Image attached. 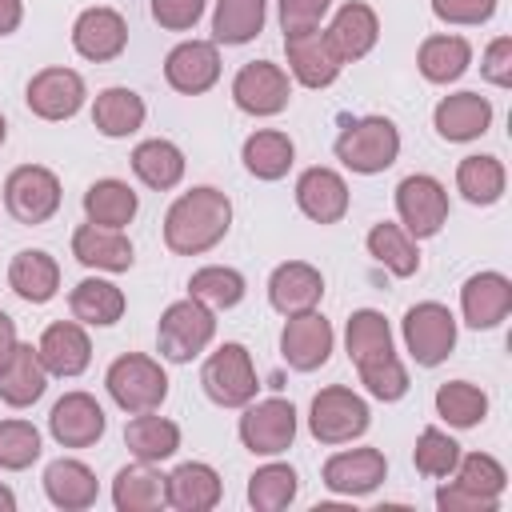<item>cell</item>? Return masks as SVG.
Returning a JSON list of instances; mask_svg holds the SVG:
<instances>
[{
    "label": "cell",
    "mask_w": 512,
    "mask_h": 512,
    "mask_svg": "<svg viewBox=\"0 0 512 512\" xmlns=\"http://www.w3.org/2000/svg\"><path fill=\"white\" fill-rule=\"evenodd\" d=\"M208 0H152V20L168 32H188L204 16Z\"/></svg>",
    "instance_id": "obj_50"
},
{
    "label": "cell",
    "mask_w": 512,
    "mask_h": 512,
    "mask_svg": "<svg viewBox=\"0 0 512 512\" xmlns=\"http://www.w3.org/2000/svg\"><path fill=\"white\" fill-rule=\"evenodd\" d=\"M344 348H348V360L356 364V372L368 368V364H380V360L396 356V348H392V328H388L384 312H376V308H356V312L348 316V328H344Z\"/></svg>",
    "instance_id": "obj_30"
},
{
    "label": "cell",
    "mask_w": 512,
    "mask_h": 512,
    "mask_svg": "<svg viewBox=\"0 0 512 512\" xmlns=\"http://www.w3.org/2000/svg\"><path fill=\"white\" fill-rule=\"evenodd\" d=\"M296 492H300V476H296L292 464L272 460V464H264L248 476V504L256 512H280L296 500Z\"/></svg>",
    "instance_id": "obj_43"
},
{
    "label": "cell",
    "mask_w": 512,
    "mask_h": 512,
    "mask_svg": "<svg viewBox=\"0 0 512 512\" xmlns=\"http://www.w3.org/2000/svg\"><path fill=\"white\" fill-rule=\"evenodd\" d=\"M112 504L116 512H152L164 504V472L148 460H136L116 472L112 480Z\"/></svg>",
    "instance_id": "obj_37"
},
{
    "label": "cell",
    "mask_w": 512,
    "mask_h": 512,
    "mask_svg": "<svg viewBox=\"0 0 512 512\" xmlns=\"http://www.w3.org/2000/svg\"><path fill=\"white\" fill-rule=\"evenodd\" d=\"M8 140V120H4V112H0V144Z\"/></svg>",
    "instance_id": "obj_57"
},
{
    "label": "cell",
    "mask_w": 512,
    "mask_h": 512,
    "mask_svg": "<svg viewBox=\"0 0 512 512\" xmlns=\"http://www.w3.org/2000/svg\"><path fill=\"white\" fill-rule=\"evenodd\" d=\"M44 496L52 508L60 512H84L96 504L100 496V484H96V472L84 464V460H72V456H60L44 468Z\"/></svg>",
    "instance_id": "obj_27"
},
{
    "label": "cell",
    "mask_w": 512,
    "mask_h": 512,
    "mask_svg": "<svg viewBox=\"0 0 512 512\" xmlns=\"http://www.w3.org/2000/svg\"><path fill=\"white\" fill-rule=\"evenodd\" d=\"M324 296V276L320 268H312L308 260H284L272 268L268 276V304L280 316H296V312H312Z\"/></svg>",
    "instance_id": "obj_23"
},
{
    "label": "cell",
    "mask_w": 512,
    "mask_h": 512,
    "mask_svg": "<svg viewBox=\"0 0 512 512\" xmlns=\"http://www.w3.org/2000/svg\"><path fill=\"white\" fill-rule=\"evenodd\" d=\"M44 388H48V368L40 364V352L32 344H16V352L0 368V400L8 408H28L44 396Z\"/></svg>",
    "instance_id": "obj_31"
},
{
    "label": "cell",
    "mask_w": 512,
    "mask_h": 512,
    "mask_svg": "<svg viewBox=\"0 0 512 512\" xmlns=\"http://www.w3.org/2000/svg\"><path fill=\"white\" fill-rule=\"evenodd\" d=\"M16 344H20V336H16V320H12L8 312H0V368L8 364V356L16 352Z\"/></svg>",
    "instance_id": "obj_55"
},
{
    "label": "cell",
    "mask_w": 512,
    "mask_h": 512,
    "mask_svg": "<svg viewBox=\"0 0 512 512\" xmlns=\"http://www.w3.org/2000/svg\"><path fill=\"white\" fill-rule=\"evenodd\" d=\"M132 172H136V180L144 188L168 192V188H176L184 180V152L172 140H160V136L140 140L132 148Z\"/></svg>",
    "instance_id": "obj_34"
},
{
    "label": "cell",
    "mask_w": 512,
    "mask_h": 512,
    "mask_svg": "<svg viewBox=\"0 0 512 512\" xmlns=\"http://www.w3.org/2000/svg\"><path fill=\"white\" fill-rule=\"evenodd\" d=\"M324 36H328L332 52L340 56V64L364 60V56L376 48V40H380V16H376L372 4L348 0V4L336 8V16H332V24L324 28Z\"/></svg>",
    "instance_id": "obj_19"
},
{
    "label": "cell",
    "mask_w": 512,
    "mask_h": 512,
    "mask_svg": "<svg viewBox=\"0 0 512 512\" xmlns=\"http://www.w3.org/2000/svg\"><path fill=\"white\" fill-rule=\"evenodd\" d=\"M264 16H268V0H216L212 40L216 44H248L260 36Z\"/></svg>",
    "instance_id": "obj_40"
},
{
    "label": "cell",
    "mask_w": 512,
    "mask_h": 512,
    "mask_svg": "<svg viewBox=\"0 0 512 512\" xmlns=\"http://www.w3.org/2000/svg\"><path fill=\"white\" fill-rule=\"evenodd\" d=\"M436 508L440 512H496L500 504L496 500H484V496H472V492H464L460 484H452L444 476V484L436 488Z\"/></svg>",
    "instance_id": "obj_53"
},
{
    "label": "cell",
    "mask_w": 512,
    "mask_h": 512,
    "mask_svg": "<svg viewBox=\"0 0 512 512\" xmlns=\"http://www.w3.org/2000/svg\"><path fill=\"white\" fill-rule=\"evenodd\" d=\"M332 344H336V332L332 324L312 308V312H296L284 320L280 328V356L292 372H316L328 364L332 356Z\"/></svg>",
    "instance_id": "obj_13"
},
{
    "label": "cell",
    "mask_w": 512,
    "mask_h": 512,
    "mask_svg": "<svg viewBox=\"0 0 512 512\" xmlns=\"http://www.w3.org/2000/svg\"><path fill=\"white\" fill-rule=\"evenodd\" d=\"M224 496L220 472L204 460H184L164 476V504L176 512H208Z\"/></svg>",
    "instance_id": "obj_24"
},
{
    "label": "cell",
    "mask_w": 512,
    "mask_h": 512,
    "mask_svg": "<svg viewBox=\"0 0 512 512\" xmlns=\"http://www.w3.org/2000/svg\"><path fill=\"white\" fill-rule=\"evenodd\" d=\"M212 336H216V316H212L208 304H200L192 296L168 304L164 316H160V324H156V348L172 364L196 360L212 344Z\"/></svg>",
    "instance_id": "obj_4"
},
{
    "label": "cell",
    "mask_w": 512,
    "mask_h": 512,
    "mask_svg": "<svg viewBox=\"0 0 512 512\" xmlns=\"http://www.w3.org/2000/svg\"><path fill=\"white\" fill-rule=\"evenodd\" d=\"M84 96H88L84 76L76 68H64V64L40 68L24 88V104L40 120H72L84 108Z\"/></svg>",
    "instance_id": "obj_12"
},
{
    "label": "cell",
    "mask_w": 512,
    "mask_h": 512,
    "mask_svg": "<svg viewBox=\"0 0 512 512\" xmlns=\"http://www.w3.org/2000/svg\"><path fill=\"white\" fill-rule=\"evenodd\" d=\"M504 184H508V172L496 156L480 152V156H464L456 164V192L468 200V204H496L504 196Z\"/></svg>",
    "instance_id": "obj_41"
},
{
    "label": "cell",
    "mask_w": 512,
    "mask_h": 512,
    "mask_svg": "<svg viewBox=\"0 0 512 512\" xmlns=\"http://www.w3.org/2000/svg\"><path fill=\"white\" fill-rule=\"evenodd\" d=\"M164 80L168 88L184 96H200L220 80V48L216 40H180L164 56Z\"/></svg>",
    "instance_id": "obj_16"
},
{
    "label": "cell",
    "mask_w": 512,
    "mask_h": 512,
    "mask_svg": "<svg viewBox=\"0 0 512 512\" xmlns=\"http://www.w3.org/2000/svg\"><path fill=\"white\" fill-rule=\"evenodd\" d=\"M108 428V416L96 396L88 392H64L48 412V432L60 448H92Z\"/></svg>",
    "instance_id": "obj_15"
},
{
    "label": "cell",
    "mask_w": 512,
    "mask_h": 512,
    "mask_svg": "<svg viewBox=\"0 0 512 512\" xmlns=\"http://www.w3.org/2000/svg\"><path fill=\"white\" fill-rule=\"evenodd\" d=\"M40 460V432L32 420H0V468L24 472Z\"/></svg>",
    "instance_id": "obj_47"
},
{
    "label": "cell",
    "mask_w": 512,
    "mask_h": 512,
    "mask_svg": "<svg viewBox=\"0 0 512 512\" xmlns=\"http://www.w3.org/2000/svg\"><path fill=\"white\" fill-rule=\"evenodd\" d=\"M328 8H332V0H280V28H284V36L320 28Z\"/></svg>",
    "instance_id": "obj_49"
},
{
    "label": "cell",
    "mask_w": 512,
    "mask_h": 512,
    "mask_svg": "<svg viewBox=\"0 0 512 512\" xmlns=\"http://www.w3.org/2000/svg\"><path fill=\"white\" fill-rule=\"evenodd\" d=\"M72 48L92 64L116 60L128 48V20L116 8H104V4L84 8L72 24Z\"/></svg>",
    "instance_id": "obj_17"
},
{
    "label": "cell",
    "mask_w": 512,
    "mask_h": 512,
    "mask_svg": "<svg viewBox=\"0 0 512 512\" xmlns=\"http://www.w3.org/2000/svg\"><path fill=\"white\" fill-rule=\"evenodd\" d=\"M16 508V492L8 484H0V512H12Z\"/></svg>",
    "instance_id": "obj_56"
},
{
    "label": "cell",
    "mask_w": 512,
    "mask_h": 512,
    "mask_svg": "<svg viewBox=\"0 0 512 512\" xmlns=\"http://www.w3.org/2000/svg\"><path fill=\"white\" fill-rule=\"evenodd\" d=\"M348 184L336 168H324V164H312L296 176V204L300 212L312 220V224H336L344 220L348 212Z\"/></svg>",
    "instance_id": "obj_20"
},
{
    "label": "cell",
    "mask_w": 512,
    "mask_h": 512,
    "mask_svg": "<svg viewBox=\"0 0 512 512\" xmlns=\"http://www.w3.org/2000/svg\"><path fill=\"white\" fill-rule=\"evenodd\" d=\"M432 128L440 140L448 144H468L480 140L492 128V100L480 92H452L436 104L432 112Z\"/></svg>",
    "instance_id": "obj_22"
},
{
    "label": "cell",
    "mask_w": 512,
    "mask_h": 512,
    "mask_svg": "<svg viewBox=\"0 0 512 512\" xmlns=\"http://www.w3.org/2000/svg\"><path fill=\"white\" fill-rule=\"evenodd\" d=\"M240 160H244L248 176H256V180H280V176H288V168L296 160V144L280 128H260V132H252L244 140Z\"/></svg>",
    "instance_id": "obj_35"
},
{
    "label": "cell",
    "mask_w": 512,
    "mask_h": 512,
    "mask_svg": "<svg viewBox=\"0 0 512 512\" xmlns=\"http://www.w3.org/2000/svg\"><path fill=\"white\" fill-rule=\"evenodd\" d=\"M240 444L252 456H280L292 448L296 440V408L284 396H268V400H248L244 416L236 424Z\"/></svg>",
    "instance_id": "obj_9"
},
{
    "label": "cell",
    "mask_w": 512,
    "mask_h": 512,
    "mask_svg": "<svg viewBox=\"0 0 512 512\" xmlns=\"http://www.w3.org/2000/svg\"><path fill=\"white\" fill-rule=\"evenodd\" d=\"M508 312H512V280L504 272H476L464 280L460 316L468 328H476V332L496 328L500 320H508Z\"/></svg>",
    "instance_id": "obj_21"
},
{
    "label": "cell",
    "mask_w": 512,
    "mask_h": 512,
    "mask_svg": "<svg viewBox=\"0 0 512 512\" xmlns=\"http://www.w3.org/2000/svg\"><path fill=\"white\" fill-rule=\"evenodd\" d=\"M396 216H400V228L412 240L436 236L444 228V220H448V188L428 172L404 176L396 184Z\"/></svg>",
    "instance_id": "obj_10"
},
{
    "label": "cell",
    "mask_w": 512,
    "mask_h": 512,
    "mask_svg": "<svg viewBox=\"0 0 512 512\" xmlns=\"http://www.w3.org/2000/svg\"><path fill=\"white\" fill-rule=\"evenodd\" d=\"M228 228H232V200L212 184H196L180 192L164 212V244L176 256H200L216 248L228 236Z\"/></svg>",
    "instance_id": "obj_1"
},
{
    "label": "cell",
    "mask_w": 512,
    "mask_h": 512,
    "mask_svg": "<svg viewBox=\"0 0 512 512\" xmlns=\"http://www.w3.org/2000/svg\"><path fill=\"white\" fill-rule=\"evenodd\" d=\"M144 116H148L144 96L132 92V88H124V84H112V88L96 92V100H92V124L108 140H124V136L140 132L144 128Z\"/></svg>",
    "instance_id": "obj_28"
},
{
    "label": "cell",
    "mask_w": 512,
    "mask_h": 512,
    "mask_svg": "<svg viewBox=\"0 0 512 512\" xmlns=\"http://www.w3.org/2000/svg\"><path fill=\"white\" fill-rule=\"evenodd\" d=\"M104 388L112 396V404L128 416L136 412H156L168 400V372L160 368V360L144 356V352H124L108 364L104 372Z\"/></svg>",
    "instance_id": "obj_3"
},
{
    "label": "cell",
    "mask_w": 512,
    "mask_h": 512,
    "mask_svg": "<svg viewBox=\"0 0 512 512\" xmlns=\"http://www.w3.org/2000/svg\"><path fill=\"white\" fill-rule=\"evenodd\" d=\"M284 52H288V72H292L296 84H304V88H328V84L340 76V68H344L340 56L332 52L324 28L284 36Z\"/></svg>",
    "instance_id": "obj_25"
},
{
    "label": "cell",
    "mask_w": 512,
    "mask_h": 512,
    "mask_svg": "<svg viewBox=\"0 0 512 512\" xmlns=\"http://www.w3.org/2000/svg\"><path fill=\"white\" fill-rule=\"evenodd\" d=\"M8 288L24 304H48L60 292V264L44 248H20L8 264Z\"/></svg>",
    "instance_id": "obj_29"
},
{
    "label": "cell",
    "mask_w": 512,
    "mask_h": 512,
    "mask_svg": "<svg viewBox=\"0 0 512 512\" xmlns=\"http://www.w3.org/2000/svg\"><path fill=\"white\" fill-rule=\"evenodd\" d=\"M436 404V416L448 424V428H476L484 416H488V396L484 388L468 384V380H448L436 388L432 396Z\"/></svg>",
    "instance_id": "obj_42"
},
{
    "label": "cell",
    "mask_w": 512,
    "mask_h": 512,
    "mask_svg": "<svg viewBox=\"0 0 512 512\" xmlns=\"http://www.w3.org/2000/svg\"><path fill=\"white\" fill-rule=\"evenodd\" d=\"M72 256L84 264V268H96V272H128L136 252H132V240L124 236V228H104V224H80L72 232Z\"/></svg>",
    "instance_id": "obj_26"
},
{
    "label": "cell",
    "mask_w": 512,
    "mask_h": 512,
    "mask_svg": "<svg viewBox=\"0 0 512 512\" xmlns=\"http://www.w3.org/2000/svg\"><path fill=\"white\" fill-rule=\"evenodd\" d=\"M480 76L496 88H512V36H496L480 56Z\"/></svg>",
    "instance_id": "obj_52"
},
{
    "label": "cell",
    "mask_w": 512,
    "mask_h": 512,
    "mask_svg": "<svg viewBox=\"0 0 512 512\" xmlns=\"http://www.w3.org/2000/svg\"><path fill=\"white\" fill-rule=\"evenodd\" d=\"M320 480L336 496H368L388 480V460L380 448H344L324 460Z\"/></svg>",
    "instance_id": "obj_14"
},
{
    "label": "cell",
    "mask_w": 512,
    "mask_h": 512,
    "mask_svg": "<svg viewBox=\"0 0 512 512\" xmlns=\"http://www.w3.org/2000/svg\"><path fill=\"white\" fill-rule=\"evenodd\" d=\"M4 208L16 224H44L60 212V176L44 164H20L4 180Z\"/></svg>",
    "instance_id": "obj_8"
},
{
    "label": "cell",
    "mask_w": 512,
    "mask_h": 512,
    "mask_svg": "<svg viewBox=\"0 0 512 512\" xmlns=\"http://www.w3.org/2000/svg\"><path fill=\"white\" fill-rule=\"evenodd\" d=\"M124 308H128L124 292L112 280H100V276H88L68 292V312L84 328H112L124 316Z\"/></svg>",
    "instance_id": "obj_32"
},
{
    "label": "cell",
    "mask_w": 512,
    "mask_h": 512,
    "mask_svg": "<svg viewBox=\"0 0 512 512\" xmlns=\"http://www.w3.org/2000/svg\"><path fill=\"white\" fill-rule=\"evenodd\" d=\"M400 336H404V348L408 356L420 364V368H436L452 356L456 348V316L448 304L440 300H420L404 312L400 320Z\"/></svg>",
    "instance_id": "obj_6"
},
{
    "label": "cell",
    "mask_w": 512,
    "mask_h": 512,
    "mask_svg": "<svg viewBox=\"0 0 512 512\" xmlns=\"http://www.w3.org/2000/svg\"><path fill=\"white\" fill-rule=\"evenodd\" d=\"M24 20V0H0V36H12Z\"/></svg>",
    "instance_id": "obj_54"
},
{
    "label": "cell",
    "mask_w": 512,
    "mask_h": 512,
    "mask_svg": "<svg viewBox=\"0 0 512 512\" xmlns=\"http://www.w3.org/2000/svg\"><path fill=\"white\" fill-rule=\"evenodd\" d=\"M292 100V80L272 60H248L232 76V104L248 116H276Z\"/></svg>",
    "instance_id": "obj_11"
},
{
    "label": "cell",
    "mask_w": 512,
    "mask_h": 512,
    "mask_svg": "<svg viewBox=\"0 0 512 512\" xmlns=\"http://www.w3.org/2000/svg\"><path fill=\"white\" fill-rule=\"evenodd\" d=\"M244 292H248L244 276L228 264H204L188 276V296L208 308H236L244 300Z\"/></svg>",
    "instance_id": "obj_44"
},
{
    "label": "cell",
    "mask_w": 512,
    "mask_h": 512,
    "mask_svg": "<svg viewBox=\"0 0 512 512\" xmlns=\"http://www.w3.org/2000/svg\"><path fill=\"white\" fill-rule=\"evenodd\" d=\"M36 352H40V364L48 368V376H60V380H72L92 364V340L80 320L48 324L36 340Z\"/></svg>",
    "instance_id": "obj_18"
},
{
    "label": "cell",
    "mask_w": 512,
    "mask_h": 512,
    "mask_svg": "<svg viewBox=\"0 0 512 512\" xmlns=\"http://www.w3.org/2000/svg\"><path fill=\"white\" fill-rule=\"evenodd\" d=\"M452 484H460L464 492H472V496H484V500H496L500 504V496H504V488H508V472H504V464L496 460V456H488V452H460V460H456V468H452Z\"/></svg>",
    "instance_id": "obj_45"
},
{
    "label": "cell",
    "mask_w": 512,
    "mask_h": 512,
    "mask_svg": "<svg viewBox=\"0 0 512 512\" xmlns=\"http://www.w3.org/2000/svg\"><path fill=\"white\" fill-rule=\"evenodd\" d=\"M368 256H372L376 264H384V268H388L392 276H400V280H408V276L420 272L416 240H412L400 224H392V220H380V224L368 228Z\"/></svg>",
    "instance_id": "obj_39"
},
{
    "label": "cell",
    "mask_w": 512,
    "mask_h": 512,
    "mask_svg": "<svg viewBox=\"0 0 512 512\" xmlns=\"http://www.w3.org/2000/svg\"><path fill=\"white\" fill-rule=\"evenodd\" d=\"M332 148H336V160L348 172L376 176V172L396 164V156H400V128L388 116H356V120H348L340 128Z\"/></svg>",
    "instance_id": "obj_2"
},
{
    "label": "cell",
    "mask_w": 512,
    "mask_h": 512,
    "mask_svg": "<svg viewBox=\"0 0 512 512\" xmlns=\"http://www.w3.org/2000/svg\"><path fill=\"white\" fill-rule=\"evenodd\" d=\"M140 212V196L116 180V176H104V180H92L88 192H84V216L92 224H104V228H128Z\"/></svg>",
    "instance_id": "obj_36"
},
{
    "label": "cell",
    "mask_w": 512,
    "mask_h": 512,
    "mask_svg": "<svg viewBox=\"0 0 512 512\" xmlns=\"http://www.w3.org/2000/svg\"><path fill=\"white\" fill-rule=\"evenodd\" d=\"M356 376H360V384L368 388V396H376V400H384V404H392V400H400V396L408 392V368L400 364V356H388V360H380V364H368V368H360Z\"/></svg>",
    "instance_id": "obj_48"
},
{
    "label": "cell",
    "mask_w": 512,
    "mask_h": 512,
    "mask_svg": "<svg viewBox=\"0 0 512 512\" xmlns=\"http://www.w3.org/2000/svg\"><path fill=\"white\" fill-rule=\"evenodd\" d=\"M492 12H496V0H432V16L444 24L472 28V24L492 20Z\"/></svg>",
    "instance_id": "obj_51"
},
{
    "label": "cell",
    "mask_w": 512,
    "mask_h": 512,
    "mask_svg": "<svg viewBox=\"0 0 512 512\" xmlns=\"http://www.w3.org/2000/svg\"><path fill=\"white\" fill-rule=\"evenodd\" d=\"M124 444L136 460H148V464H160L168 456H176L180 448V428L168 420V416H156V412H136L128 424H124Z\"/></svg>",
    "instance_id": "obj_38"
},
{
    "label": "cell",
    "mask_w": 512,
    "mask_h": 512,
    "mask_svg": "<svg viewBox=\"0 0 512 512\" xmlns=\"http://www.w3.org/2000/svg\"><path fill=\"white\" fill-rule=\"evenodd\" d=\"M456 460H460V444H456L444 428H432V424H428V428L416 436L412 464H416L420 476H428V480H444V476H452Z\"/></svg>",
    "instance_id": "obj_46"
},
{
    "label": "cell",
    "mask_w": 512,
    "mask_h": 512,
    "mask_svg": "<svg viewBox=\"0 0 512 512\" xmlns=\"http://www.w3.org/2000/svg\"><path fill=\"white\" fill-rule=\"evenodd\" d=\"M200 388L212 404L220 408H244L248 400H256V364H252V352L240 344V340H228L220 344L204 368H200Z\"/></svg>",
    "instance_id": "obj_5"
},
{
    "label": "cell",
    "mask_w": 512,
    "mask_h": 512,
    "mask_svg": "<svg viewBox=\"0 0 512 512\" xmlns=\"http://www.w3.org/2000/svg\"><path fill=\"white\" fill-rule=\"evenodd\" d=\"M468 64H472V44L456 32H436L416 52V68L428 84H452L468 72Z\"/></svg>",
    "instance_id": "obj_33"
},
{
    "label": "cell",
    "mask_w": 512,
    "mask_h": 512,
    "mask_svg": "<svg viewBox=\"0 0 512 512\" xmlns=\"http://www.w3.org/2000/svg\"><path fill=\"white\" fill-rule=\"evenodd\" d=\"M372 424V412L364 404V396H356L352 388L344 384H328L312 396V408H308V432L320 440V444H352L368 432Z\"/></svg>",
    "instance_id": "obj_7"
}]
</instances>
